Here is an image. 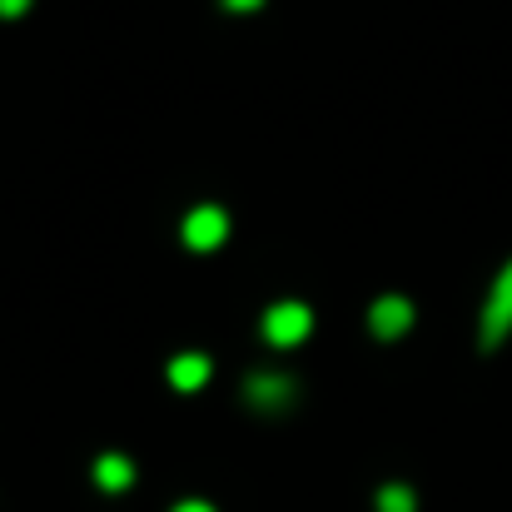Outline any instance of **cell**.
Segmentation results:
<instances>
[{"mask_svg":"<svg viewBox=\"0 0 512 512\" xmlns=\"http://www.w3.org/2000/svg\"><path fill=\"white\" fill-rule=\"evenodd\" d=\"M170 383L179 393H189V388H204L209 383V358L204 353H179L170 363Z\"/></svg>","mask_w":512,"mask_h":512,"instance_id":"8992f818","label":"cell"},{"mask_svg":"<svg viewBox=\"0 0 512 512\" xmlns=\"http://www.w3.org/2000/svg\"><path fill=\"white\" fill-rule=\"evenodd\" d=\"M95 483H100L105 493H125V488L135 483V463L120 458V453H105V458L95 463Z\"/></svg>","mask_w":512,"mask_h":512,"instance_id":"52a82bcc","label":"cell"},{"mask_svg":"<svg viewBox=\"0 0 512 512\" xmlns=\"http://www.w3.org/2000/svg\"><path fill=\"white\" fill-rule=\"evenodd\" d=\"M413 508H418V498H413L408 483H383L378 488V512H413Z\"/></svg>","mask_w":512,"mask_h":512,"instance_id":"ba28073f","label":"cell"},{"mask_svg":"<svg viewBox=\"0 0 512 512\" xmlns=\"http://www.w3.org/2000/svg\"><path fill=\"white\" fill-rule=\"evenodd\" d=\"M224 234H229V219H224L219 204H199V209L184 219V244H189V249H219Z\"/></svg>","mask_w":512,"mask_h":512,"instance_id":"3957f363","label":"cell"},{"mask_svg":"<svg viewBox=\"0 0 512 512\" xmlns=\"http://www.w3.org/2000/svg\"><path fill=\"white\" fill-rule=\"evenodd\" d=\"M174 512H214L209 503H199V498H184V503H174Z\"/></svg>","mask_w":512,"mask_h":512,"instance_id":"9c48e42d","label":"cell"},{"mask_svg":"<svg viewBox=\"0 0 512 512\" xmlns=\"http://www.w3.org/2000/svg\"><path fill=\"white\" fill-rule=\"evenodd\" d=\"M25 5H30V0H0V15H20Z\"/></svg>","mask_w":512,"mask_h":512,"instance_id":"30bf717a","label":"cell"},{"mask_svg":"<svg viewBox=\"0 0 512 512\" xmlns=\"http://www.w3.org/2000/svg\"><path fill=\"white\" fill-rule=\"evenodd\" d=\"M309 329H314V314H309L304 304H274V309L264 314V339L279 343V348L304 343L309 339Z\"/></svg>","mask_w":512,"mask_h":512,"instance_id":"7a4b0ae2","label":"cell"},{"mask_svg":"<svg viewBox=\"0 0 512 512\" xmlns=\"http://www.w3.org/2000/svg\"><path fill=\"white\" fill-rule=\"evenodd\" d=\"M368 324H373V334H378V339H398V334H408V324H413V304H408V299H398V294H388V299H378V304H373Z\"/></svg>","mask_w":512,"mask_h":512,"instance_id":"277c9868","label":"cell"},{"mask_svg":"<svg viewBox=\"0 0 512 512\" xmlns=\"http://www.w3.org/2000/svg\"><path fill=\"white\" fill-rule=\"evenodd\" d=\"M508 334H512V259L503 264V274H498L493 289H488L483 324H478V343H483V348H498Z\"/></svg>","mask_w":512,"mask_h":512,"instance_id":"6da1fadb","label":"cell"},{"mask_svg":"<svg viewBox=\"0 0 512 512\" xmlns=\"http://www.w3.org/2000/svg\"><path fill=\"white\" fill-rule=\"evenodd\" d=\"M289 393H294V388H289L284 378H269V373H254V378L244 383V403H254V408H284Z\"/></svg>","mask_w":512,"mask_h":512,"instance_id":"5b68a950","label":"cell"},{"mask_svg":"<svg viewBox=\"0 0 512 512\" xmlns=\"http://www.w3.org/2000/svg\"><path fill=\"white\" fill-rule=\"evenodd\" d=\"M224 5H229V10H259L264 0H224Z\"/></svg>","mask_w":512,"mask_h":512,"instance_id":"8fae6325","label":"cell"}]
</instances>
